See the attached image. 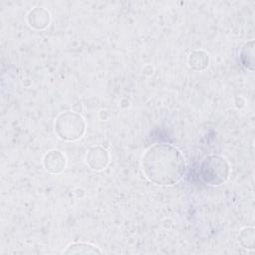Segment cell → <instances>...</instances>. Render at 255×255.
<instances>
[{"mask_svg":"<svg viewBox=\"0 0 255 255\" xmlns=\"http://www.w3.org/2000/svg\"><path fill=\"white\" fill-rule=\"evenodd\" d=\"M141 168L148 181L159 186L176 184L186 168L182 152L169 143H155L149 146L141 157Z\"/></svg>","mask_w":255,"mask_h":255,"instance_id":"cell-1","label":"cell"},{"mask_svg":"<svg viewBox=\"0 0 255 255\" xmlns=\"http://www.w3.org/2000/svg\"><path fill=\"white\" fill-rule=\"evenodd\" d=\"M86 131V122L80 113L67 111L59 114L55 120V132L59 138L75 141Z\"/></svg>","mask_w":255,"mask_h":255,"instance_id":"cell-2","label":"cell"},{"mask_svg":"<svg viewBox=\"0 0 255 255\" xmlns=\"http://www.w3.org/2000/svg\"><path fill=\"white\" fill-rule=\"evenodd\" d=\"M230 174V165L225 157L218 154L205 156L199 166V175L208 185L218 186L224 183Z\"/></svg>","mask_w":255,"mask_h":255,"instance_id":"cell-3","label":"cell"},{"mask_svg":"<svg viewBox=\"0 0 255 255\" xmlns=\"http://www.w3.org/2000/svg\"><path fill=\"white\" fill-rule=\"evenodd\" d=\"M86 162L93 170H103L110 162V154L103 146L95 145L87 152Z\"/></svg>","mask_w":255,"mask_h":255,"instance_id":"cell-4","label":"cell"},{"mask_svg":"<svg viewBox=\"0 0 255 255\" xmlns=\"http://www.w3.org/2000/svg\"><path fill=\"white\" fill-rule=\"evenodd\" d=\"M66 163L67 158L59 149L48 150L43 157V166L45 170L52 174L62 172L66 167Z\"/></svg>","mask_w":255,"mask_h":255,"instance_id":"cell-5","label":"cell"},{"mask_svg":"<svg viewBox=\"0 0 255 255\" xmlns=\"http://www.w3.org/2000/svg\"><path fill=\"white\" fill-rule=\"evenodd\" d=\"M51 16L48 10L42 7L33 8L27 15L29 26L35 30H44L50 24Z\"/></svg>","mask_w":255,"mask_h":255,"instance_id":"cell-6","label":"cell"},{"mask_svg":"<svg viewBox=\"0 0 255 255\" xmlns=\"http://www.w3.org/2000/svg\"><path fill=\"white\" fill-rule=\"evenodd\" d=\"M209 65V56L204 50H194L188 56V66L194 71H203Z\"/></svg>","mask_w":255,"mask_h":255,"instance_id":"cell-7","label":"cell"},{"mask_svg":"<svg viewBox=\"0 0 255 255\" xmlns=\"http://www.w3.org/2000/svg\"><path fill=\"white\" fill-rule=\"evenodd\" d=\"M99 247L87 242H75L70 244L63 254H103Z\"/></svg>","mask_w":255,"mask_h":255,"instance_id":"cell-8","label":"cell"},{"mask_svg":"<svg viewBox=\"0 0 255 255\" xmlns=\"http://www.w3.org/2000/svg\"><path fill=\"white\" fill-rule=\"evenodd\" d=\"M241 64L249 71H254V40L246 42L239 54Z\"/></svg>","mask_w":255,"mask_h":255,"instance_id":"cell-9","label":"cell"},{"mask_svg":"<svg viewBox=\"0 0 255 255\" xmlns=\"http://www.w3.org/2000/svg\"><path fill=\"white\" fill-rule=\"evenodd\" d=\"M239 243L243 248L253 249L255 245V230L253 227H244L240 230Z\"/></svg>","mask_w":255,"mask_h":255,"instance_id":"cell-10","label":"cell"}]
</instances>
